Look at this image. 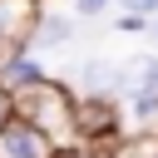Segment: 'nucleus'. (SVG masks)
<instances>
[{"instance_id":"obj_1","label":"nucleus","mask_w":158,"mask_h":158,"mask_svg":"<svg viewBox=\"0 0 158 158\" xmlns=\"http://www.w3.org/2000/svg\"><path fill=\"white\" fill-rule=\"evenodd\" d=\"M15 118L44 128L54 138V148L74 143V89H64L59 79H44L25 94H15Z\"/></svg>"},{"instance_id":"obj_2","label":"nucleus","mask_w":158,"mask_h":158,"mask_svg":"<svg viewBox=\"0 0 158 158\" xmlns=\"http://www.w3.org/2000/svg\"><path fill=\"white\" fill-rule=\"evenodd\" d=\"M118 138V99L74 94V143H114Z\"/></svg>"},{"instance_id":"obj_3","label":"nucleus","mask_w":158,"mask_h":158,"mask_svg":"<svg viewBox=\"0 0 158 158\" xmlns=\"http://www.w3.org/2000/svg\"><path fill=\"white\" fill-rule=\"evenodd\" d=\"M35 20H40V0H0V64L10 54H30Z\"/></svg>"},{"instance_id":"obj_4","label":"nucleus","mask_w":158,"mask_h":158,"mask_svg":"<svg viewBox=\"0 0 158 158\" xmlns=\"http://www.w3.org/2000/svg\"><path fill=\"white\" fill-rule=\"evenodd\" d=\"M0 158H54V138L25 118H10L0 128Z\"/></svg>"},{"instance_id":"obj_5","label":"nucleus","mask_w":158,"mask_h":158,"mask_svg":"<svg viewBox=\"0 0 158 158\" xmlns=\"http://www.w3.org/2000/svg\"><path fill=\"white\" fill-rule=\"evenodd\" d=\"M74 15H59V10H40L35 20V35H30V49H64L74 44Z\"/></svg>"},{"instance_id":"obj_6","label":"nucleus","mask_w":158,"mask_h":158,"mask_svg":"<svg viewBox=\"0 0 158 158\" xmlns=\"http://www.w3.org/2000/svg\"><path fill=\"white\" fill-rule=\"evenodd\" d=\"M49 74H44V64L35 59V54H10L5 64H0V84L10 89V94H25V89H35V84H44Z\"/></svg>"},{"instance_id":"obj_7","label":"nucleus","mask_w":158,"mask_h":158,"mask_svg":"<svg viewBox=\"0 0 158 158\" xmlns=\"http://www.w3.org/2000/svg\"><path fill=\"white\" fill-rule=\"evenodd\" d=\"M54 158H109V153H104V143H64V148H54Z\"/></svg>"},{"instance_id":"obj_8","label":"nucleus","mask_w":158,"mask_h":158,"mask_svg":"<svg viewBox=\"0 0 158 158\" xmlns=\"http://www.w3.org/2000/svg\"><path fill=\"white\" fill-rule=\"evenodd\" d=\"M109 5H114V0H74V10H69V15H74V20H99Z\"/></svg>"},{"instance_id":"obj_9","label":"nucleus","mask_w":158,"mask_h":158,"mask_svg":"<svg viewBox=\"0 0 158 158\" xmlns=\"http://www.w3.org/2000/svg\"><path fill=\"white\" fill-rule=\"evenodd\" d=\"M118 10H128V15H143V20H153L158 15V0H114Z\"/></svg>"},{"instance_id":"obj_10","label":"nucleus","mask_w":158,"mask_h":158,"mask_svg":"<svg viewBox=\"0 0 158 158\" xmlns=\"http://www.w3.org/2000/svg\"><path fill=\"white\" fill-rule=\"evenodd\" d=\"M148 25H153V20H143V15H128V10L118 15V30H123V35H143Z\"/></svg>"},{"instance_id":"obj_11","label":"nucleus","mask_w":158,"mask_h":158,"mask_svg":"<svg viewBox=\"0 0 158 158\" xmlns=\"http://www.w3.org/2000/svg\"><path fill=\"white\" fill-rule=\"evenodd\" d=\"M10 118H15V94H10L5 84H0V128H5Z\"/></svg>"},{"instance_id":"obj_12","label":"nucleus","mask_w":158,"mask_h":158,"mask_svg":"<svg viewBox=\"0 0 158 158\" xmlns=\"http://www.w3.org/2000/svg\"><path fill=\"white\" fill-rule=\"evenodd\" d=\"M148 133H158V109H153V123H148Z\"/></svg>"},{"instance_id":"obj_13","label":"nucleus","mask_w":158,"mask_h":158,"mask_svg":"<svg viewBox=\"0 0 158 158\" xmlns=\"http://www.w3.org/2000/svg\"><path fill=\"white\" fill-rule=\"evenodd\" d=\"M148 30H153V40H158V15H153V25H148Z\"/></svg>"}]
</instances>
